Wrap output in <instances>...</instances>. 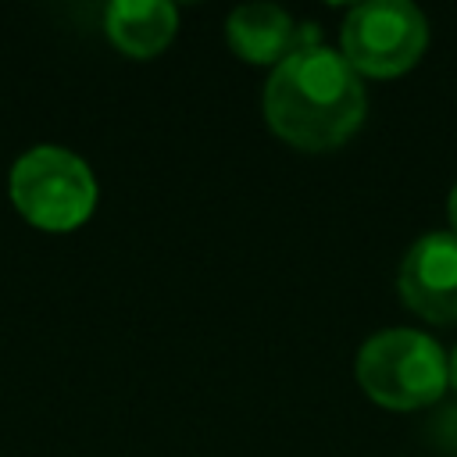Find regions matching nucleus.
Here are the masks:
<instances>
[{"instance_id": "f257e3e1", "label": "nucleus", "mask_w": 457, "mask_h": 457, "mask_svg": "<svg viewBox=\"0 0 457 457\" xmlns=\"http://www.w3.org/2000/svg\"><path fill=\"white\" fill-rule=\"evenodd\" d=\"M368 93L339 50L303 46L278 61L264 82V118L296 150H336L364 121Z\"/></svg>"}, {"instance_id": "f03ea898", "label": "nucleus", "mask_w": 457, "mask_h": 457, "mask_svg": "<svg viewBox=\"0 0 457 457\" xmlns=\"http://www.w3.org/2000/svg\"><path fill=\"white\" fill-rule=\"evenodd\" d=\"M7 196L29 225L43 232H71L96 211V179L79 154L39 143L11 164Z\"/></svg>"}, {"instance_id": "7ed1b4c3", "label": "nucleus", "mask_w": 457, "mask_h": 457, "mask_svg": "<svg viewBox=\"0 0 457 457\" xmlns=\"http://www.w3.org/2000/svg\"><path fill=\"white\" fill-rule=\"evenodd\" d=\"M361 389L389 411L436 403L450 386V361L439 343L414 328H386L364 339L357 353Z\"/></svg>"}, {"instance_id": "20e7f679", "label": "nucleus", "mask_w": 457, "mask_h": 457, "mask_svg": "<svg viewBox=\"0 0 457 457\" xmlns=\"http://www.w3.org/2000/svg\"><path fill=\"white\" fill-rule=\"evenodd\" d=\"M339 43L357 75L393 79L414 68L425 54L428 21L411 0H368L346 14Z\"/></svg>"}, {"instance_id": "39448f33", "label": "nucleus", "mask_w": 457, "mask_h": 457, "mask_svg": "<svg viewBox=\"0 0 457 457\" xmlns=\"http://www.w3.org/2000/svg\"><path fill=\"white\" fill-rule=\"evenodd\" d=\"M403 303L436 325L457 321V236L453 232H428L421 236L396 275Z\"/></svg>"}, {"instance_id": "423d86ee", "label": "nucleus", "mask_w": 457, "mask_h": 457, "mask_svg": "<svg viewBox=\"0 0 457 457\" xmlns=\"http://www.w3.org/2000/svg\"><path fill=\"white\" fill-rule=\"evenodd\" d=\"M296 21L278 4H243L225 21L228 46L246 64H278L296 50Z\"/></svg>"}, {"instance_id": "0eeeda50", "label": "nucleus", "mask_w": 457, "mask_h": 457, "mask_svg": "<svg viewBox=\"0 0 457 457\" xmlns=\"http://www.w3.org/2000/svg\"><path fill=\"white\" fill-rule=\"evenodd\" d=\"M179 29V11L168 0H114L104 11L107 39L136 61L157 57Z\"/></svg>"}, {"instance_id": "6e6552de", "label": "nucleus", "mask_w": 457, "mask_h": 457, "mask_svg": "<svg viewBox=\"0 0 457 457\" xmlns=\"http://www.w3.org/2000/svg\"><path fill=\"white\" fill-rule=\"evenodd\" d=\"M446 218H450V228H453V236H457V186H453L450 196H446Z\"/></svg>"}, {"instance_id": "1a4fd4ad", "label": "nucleus", "mask_w": 457, "mask_h": 457, "mask_svg": "<svg viewBox=\"0 0 457 457\" xmlns=\"http://www.w3.org/2000/svg\"><path fill=\"white\" fill-rule=\"evenodd\" d=\"M450 386L457 389V350H453V357H450Z\"/></svg>"}, {"instance_id": "9d476101", "label": "nucleus", "mask_w": 457, "mask_h": 457, "mask_svg": "<svg viewBox=\"0 0 457 457\" xmlns=\"http://www.w3.org/2000/svg\"><path fill=\"white\" fill-rule=\"evenodd\" d=\"M446 436H450V450H457V432H453V428H450V432H446Z\"/></svg>"}]
</instances>
